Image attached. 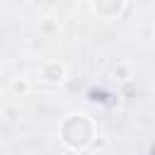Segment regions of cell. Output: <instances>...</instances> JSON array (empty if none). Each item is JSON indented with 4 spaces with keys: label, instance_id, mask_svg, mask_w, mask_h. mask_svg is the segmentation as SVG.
<instances>
[{
    "label": "cell",
    "instance_id": "1",
    "mask_svg": "<svg viewBox=\"0 0 155 155\" xmlns=\"http://www.w3.org/2000/svg\"><path fill=\"white\" fill-rule=\"evenodd\" d=\"M41 80L48 82V85H58L65 80V65L58 63V61H48L41 65Z\"/></svg>",
    "mask_w": 155,
    "mask_h": 155
},
{
    "label": "cell",
    "instance_id": "2",
    "mask_svg": "<svg viewBox=\"0 0 155 155\" xmlns=\"http://www.w3.org/2000/svg\"><path fill=\"white\" fill-rule=\"evenodd\" d=\"M114 78H119V80H128L131 78V68H128V63H116L114 65Z\"/></svg>",
    "mask_w": 155,
    "mask_h": 155
},
{
    "label": "cell",
    "instance_id": "3",
    "mask_svg": "<svg viewBox=\"0 0 155 155\" xmlns=\"http://www.w3.org/2000/svg\"><path fill=\"white\" fill-rule=\"evenodd\" d=\"M12 90H15V92H19V94H24V92L29 90V85H27L24 80H17V82H12Z\"/></svg>",
    "mask_w": 155,
    "mask_h": 155
}]
</instances>
